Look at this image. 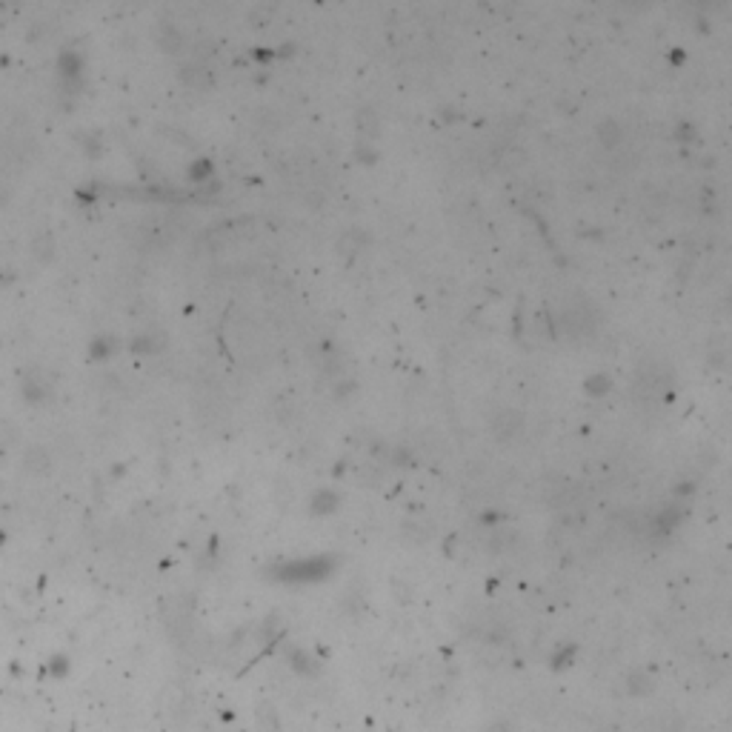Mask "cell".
Masks as SVG:
<instances>
[{"label":"cell","instance_id":"cell-5","mask_svg":"<svg viewBox=\"0 0 732 732\" xmlns=\"http://www.w3.org/2000/svg\"><path fill=\"white\" fill-rule=\"evenodd\" d=\"M709 361L718 366V369H732V344L724 341H715L712 344V352H709Z\"/></svg>","mask_w":732,"mask_h":732},{"label":"cell","instance_id":"cell-2","mask_svg":"<svg viewBox=\"0 0 732 732\" xmlns=\"http://www.w3.org/2000/svg\"><path fill=\"white\" fill-rule=\"evenodd\" d=\"M326 572H329V561L326 558H312V561H298V564L284 567L281 578L284 581H318Z\"/></svg>","mask_w":732,"mask_h":732},{"label":"cell","instance_id":"cell-7","mask_svg":"<svg viewBox=\"0 0 732 732\" xmlns=\"http://www.w3.org/2000/svg\"><path fill=\"white\" fill-rule=\"evenodd\" d=\"M358 126H361V132H364V138L369 141V138H375L378 135V115L372 112V109H364L361 115H358Z\"/></svg>","mask_w":732,"mask_h":732},{"label":"cell","instance_id":"cell-10","mask_svg":"<svg viewBox=\"0 0 732 732\" xmlns=\"http://www.w3.org/2000/svg\"><path fill=\"white\" fill-rule=\"evenodd\" d=\"M690 492H695V484H678L675 487V495H690Z\"/></svg>","mask_w":732,"mask_h":732},{"label":"cell","instance_id":"cell-6","mask_svg":"<svg viewBox=\"0 0 732 732\" xmlns=\"http://www.w3.org/2000/svg\"><path fill=\"white\" fill-rule=\"evenodd\" d=\"M583 389H586V395H592V397H604V395L612 389V380H610L604 372H598V375H592V378L583 380Z\"/></svg>","mask_w":732,"mask_h":732},{"label":"cell","instance_id":"cell-4","mask_svg":"<svg viewBox=\"0 0 732 732\" xmlns=\"http://www.w3.org/2000/svg\"><path fill=\"white\" fill-rule=\"evenodd\" d=\"M621 138H624V129H621V123H618V120L607 117V120L598 123V141H601L607 149L618 146V144H621Z\"/></svg>","mask_w":732,"mask_h":732},{"label":"cell","instance_id":"cell-9","mask_svg":"<svg viewBox=\"0 0 732 732\" xmlns=\"http://www.w3.org/2000/svg\"><path fill=\"white\" fill-rule=\"evenodd\" d=\"M675 138H678V141H695V138H698V132H695L690 123H681V126L675 129Z\"/></svg>","mask_w":732,"mask_h":732},{"label":"cell","instance_id":"cell-1","mask_svg":"<svg viewBox=\"0 0 732 732\" xmlns=\"http://www.w3.org/2000/svg\"><path fill=\"white\" fill-rule=\"evenodd\" d=\"M595 326H598V312L586 301L578 303V306H569L561 315V320H558V329L564 332V335H569V338H583V335H589Z\"/></svg>","mask_w":732,"mask_h":732},{"label":"cell","instance_id":"cell-8","mask_svg":"<svg viewBox=\"0 0 732 732\" xmlns=\"http://www.w3.org/2000/svg\"><path fill=\"white\" fill-rule=\"evenodd\" d=\"M335 501H338L335 492H320L315 498V512H332V509H335Z\"/></svg>","mask_w":732,"mask_h":732},{"label":"cell","instance_id":"cell-3","mask_svg":"<svg viewBox=\"0 0 732 732\" xmlns=\"http://www.w3.org/2000/svg\"><path fill=\"white\" fill-rule=\"evenodd\" d=\"M489 426H492V435L498 441H512L523 432V415L518 409H501V412H495Z\"/></svg>","mask_w":732,"mask_h":732}]
</instances>
